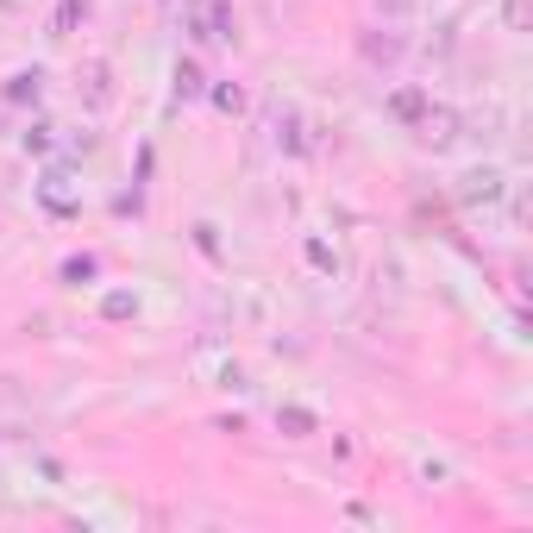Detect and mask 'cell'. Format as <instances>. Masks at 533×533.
<instances>
[{
  "instance_id": "2",
  "label": "cell",
  "mask_w": 533,
  "mask_h": 533,
  "mask_svg": "<svg viewBox=\"0 0 533 533\" xmlns=\"http://www.w3.org/2000/svg\"><path fill=\"white\" fill-rule=\"evenodd\" d=\"M283 427H289V433H295V439H301V433H308V427H314V421H308V414H301V408H289V414H283Z\"/></svg>"
},
{
  "instance_id": "1",
  "label": "cell",
  "mask_w": 533,
  "mask_h": 533,
  "mask_svg": "<svg viewBox=\"0 0 533 533\" xmlns=\"http://www.w3.org/2000/svg\"><path fill=\"white\" fill-rule=\"evenodd\" d=\"M452 126L458 120H452L446 107H421V113H414V132H421L427 145H452Z\"/></svg>"
},
{
  "instance_id": "3",
  "label": "cell",
  "mask_w": 533,
  "mask_h": 533,
  "mask_svg": "<svg viewBox=\"0 0 533 533\" xmlns=\"http://www.w3.org/2000/svg\"><path fill=\"white\" fill-rule=\"evenodd\" d=\"M389 7H396V13H408V0H389Z\"/></svg>"
}]
</instances>
